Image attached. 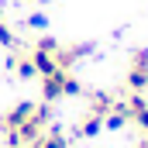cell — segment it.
<instances>
[{
  "mask_svg": "<svg viewBox=\"0 0 148 148\" xmlns=\"http://www.w3.org/2000/svg\"><path fill=\"white\" fill-rule=\"evenodd\" d=\"M134 124H138V131H141V134H148V107L134 114Z\"/></svg>",
  "mask_w": 148,
  "mask_h": 148,
  "instance_id": "52a82bcc",
  "label": "cell"
},
{
  "mask_svg": "<svg viewBox=\"0 0 148 148\" xmlns=\"http://www.w3.org/2000/svg\"><path fill=\"white\" fill-rule=\"evenodd\" d=\"M100 127H103V117H97V114H86V117H83V124H79V134H83V138H93Z\"/></svg>",
  "mask_w": 148,
  "mask_h": 148,
  "instance_id": "5b68a950",
  "label": "cell"
},
{
  "mask_svg": "<svg viewBox=\"0 0 148 148\" xmlns=\"http://www.w3.org/2000/svg\"><path fill=\"white\" fill-rule=\"evenodd\" d=\"M79 93H83V86H79V79L73 73H66V69L41 73V97H45V103H55L62 97H79Z\"/></svg>",
  "mask_w": 148,
  "mask_h": 148,
  "instance_id": "6da1fadb",
  "label": "cell"
},
{
  "mask_svg": "<svg viewBox=\"0 0 148 148\" xmlns=\"http://www.w3.org/2000/svg\"><path fill=\"white\" fill-rule=\"evenodd\" d=\"M0 45H3V48H14V35H10L7 24H3V10H0Z\"/></svg>",
  "mask_w": 148,
  "mask_h": 148,
  "instance_id": "8992f818",
  "label": "cell"
},
{
  "mask_svg": "<svg viewBox=\"0 0 148 148\" xmlns=\"http://www.w3.org/2000/svg\"><path fill=\"white\" fill-rule=\"evenodd\" d=\"M10 62H14V69H17V76H21V79H31V76H38L35 62H31V55H24V52H17V48H14Z\"/></svg>",
  "mask_w": 148,
  "mask_h": 148,
  "instance_id": "277c9868",
  "label": "cell"
},
{
  "mask_svg": "<svg viewBox=\"0 0 148 148\" xmlns=\"http://www.w3.org/2000/svg\"><path fill=\"white\" fill-rule=\"evenodd\" d=\"M148 90V48H134L127 62V93H145Z\"/></svg>",
  "mask_w": 148,
  "mask_h": 148,
  "instance_id": "7a4b0ae2",
  "label": "cell"
},
{
  "mask_svg": "<svg viewBox=\"0 0 148 148\" xmlns=\"http://www.w3.org/2000/svg\"><path fill=\"white\" fill-rule=\"evenodd\" d=\"M114 103H117V97H114V93H93V100H90V114L107 117V114L114 110Z\"/></svg>",
  "mask_w": 148,
  "mask_h": 148,
  "instance_id": "3957f363",
  "label": "cell"
}]
</instances>
